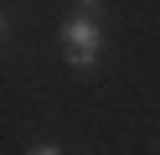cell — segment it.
<instances>
[{"mask_svg":"<svg viewBox=\"0 0 160 155\" xmlns=\"http://www.w3.org/2000/svg\"><path fill=\"white\" fill-rule=\"evenodd\" d=\"M62 57L72 67H93L103 57V26H98V16H67L62 21Z\"/></svg>","mask_w":160,"mask_h":155,"instance_id":"6da1fadb","label":"cell"},{"mask_svg":"<svg viewBox=\"0 0 160 155\" xmlns=\"http://www.w3.org/2000/svg\"><path fill=\"white\" fill-rule=\"evenodd\" d=\"M103 10V0H78V16H98Z\"/></svg>","mask_w":160,"mask_h":155,"instance_id":"7a4b0ae2","label":"cell"},{"mask_svg":"<svg viewBox=\"0 0 160 155\" xmlns=\"http://www.w3.org/2000/svg\"><path fill=\"white\" fill-rule=\"evenodd\" d=\"M31 155H62L57 145H31Z\"/></svg>","mask_w":160,"mask_h":155,"instance_id":"3957f363","label":"cell"}]
</instances>
